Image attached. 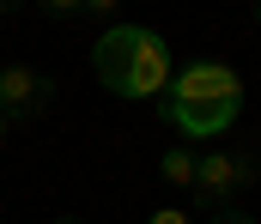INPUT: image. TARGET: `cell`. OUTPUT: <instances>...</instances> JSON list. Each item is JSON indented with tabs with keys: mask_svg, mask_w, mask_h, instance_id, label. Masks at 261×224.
Returning a JSON list of instances; mask_svg holds the SVG:
<instances>
[{
	"mask_svg": "<svg viewBox=\"0 0 261 224\" xmlns=\"http://www.w3.org/2000/svg\"><path fill=\"white\" fill-rule=\"evenodd\" d=\"M91 73L110 97L122 103H164L170 79H176V49L164 43V30L146 24H110L91 49Z\"/></svg>",
	"mask_w": 261,
	"mask_h": 224,
	"instance_id": "obj_2",
	"label": "cell"
},
{
	"mask_svg": "<svg viewBox=\"0 0 261 224\" xmlns=\"http://www.w3.org/2000/svg\"><path fill=\"white\" fill-rule=\"evenodd\" d=\"M55 97H61L55 73H43V67H31V61H6V67H0V109H6L12 121H37V115H49Z\"/></svg>",
	"mask_w": 261,
	"mask_h": 224,
	"instance_id": "obj_4",
	"label": "cell"
},
{
	"mask_svg": "<svg viewBox=\"0 0 261 224\" xmlns=\"http://www.w3.org/2000/svg\"><path fill=\"white\" fill-rule=\"evenodd\" d=\"M49 224H91V218H79V212H61V218H49Z\"/></svg>",
	"mask_w": 261,
	"mask_h": 224,
	"instance_id": "obj_8",
	"label": "cell"
},
{
	"mask_svg": "<svg viewBox=\"0 0 261 224\" xmlns=\"http://www.w3.org/2000/svg\"><path fill=\"white\" fill-rule=\"evenodd\" d=\"M255 24H261V0H255Z\"/></svg>",
	"mask_w": 261,
	"mask_h": 224,
	"instance_id": "obj_10",
	"label": "cell"
},
{
	"mask_svg": "<svg viewBox=\"0 0 261 224\" xmlns=\"http://www.w3.org/2000/svg\"><path fill=\"white\" fill-rule=\"evenodd\" d=\"M146 224H195V212H189V206H152Z\"/></svg>",
	"mask_w": 261,
	"mask_h": 224,
	"instance_id": "obj_6",
	"label": "cell"
},
{
	"mask_svg": "<svg viewBox=\"0 0 261 224\" xmlns=\"http://www.w3.org/2000/svg\"><path fill=\"white\" fill-rule=\"evenodd\" d=\"M158 115H164V127L182 146L219 140L243 115V79H237V67H225V61H189V67H176L164 103H158Z\"/></svg>",
	"mask_w": 261,
	"mask_h": 224,
	"instance_id": "obj_1",
	"label": "cell"
},
{
	"mask_svg": "<svg viewBox=\"0 0 261 224\" xmlns=\"http://www.w3.org/2000/svg\"><path fill=\"white\" fill-rule=\"evenodd\" d=\"M195 176H200V151L195 146H164L158 157V182L170 194H195Z\"/></svg>",
	"mask_w": 261,
	"mask_h": 224,
	"instance_id": "obj_5",
	"label": "cell"
},
{
	"mask_svg": "<svg viewBox=\"0 0 261 224\" xmlns=\"http://www.w3.org/2000/svg\"><path fill=\"white\" fill-rule=\"evenodd\" d=\"M261 176V157L255 151H231V146H213L200 151V176H195V206L206 212H231L237 194H249Z\"/></svg>",
	"mask_w": 261,
	"mask_h": 224,
	"instance_id": "obj_3",
	"label": "cell"
},
{
	"mask_svg": "<svg viewBox=\"0 0 261 224\" xmlns=\"http://www.w3.org/2000/svg\"><path fill=\"white\" fill-rule=\"evenodd\" d=\"M12 127H18V121H12V115H6V109H0V140H6V134H12Z\"/></svg>",
	"mask_w": 261,
	"mask_h": 224,
	"instance_id": "obj_9",
	"label": "cell"
},
{
	"mask_svg": "<svg viewBox=\"0 0 261 224\" xmlns=\"http://www.w3.org/2000/svg\"><path fill=\"white\" fill-rule=\"evenodd\" d=\"M213 224H255V218H249L243 206H231V212H213Z\"/></svg>",
	"mask_w": 261,
	"mask_h": 224,
	"instance_id": "obj_7",
	"label": "cell"
}]
</instances>
